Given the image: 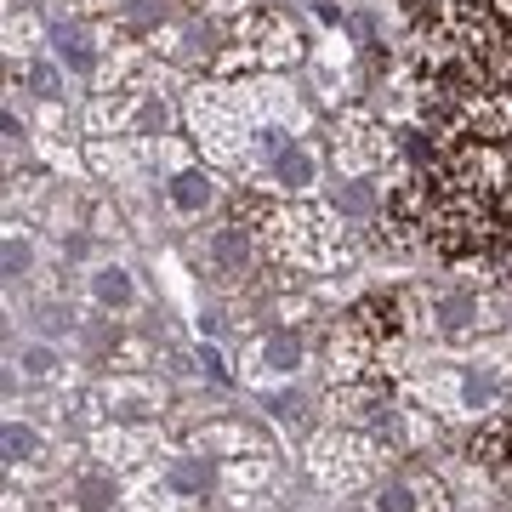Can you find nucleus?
Segmentation results:
<instances>
[{
  "mask_svg": "<svg viewBox=\"0 0 512 512\" xmlns=\"http://www.w3.org/2000/svg\"><path fill=\"white\" fill-rule=\"evenodd\" d=\"M382 456H393L376 433H359V427H330L308 444V473L325 484L330 495H348L359 484L382 473Z\"/></svg>",
  "mask_w": 512,
  "mask_h": 512,
  "instance_id": "f257e3e1",
  "label": "nucleus"
},
{
  "mask_svg": "<svg viewBox=\"0 0 512 512\" xmlns=\"http://www.w3.org/2000/svg\"><path fill=\"white\" fill-rule=\"evenodd\" d=\"M330 160L348 183H370V177H387L399 165V137L365 109H342L330 120Z\"/></svg>",
  "mask_w": 512,
  "mask_h": 512,
  "instance_id": "f03ea898",
  "label": "nucleus"
},
{
  "mask_svg": "<svg viewBox=\"0 0 512 512\" xmlns=\"http://www.w3.org/2000/svg\"><path fill=\"white\" fill-rule=\"evenodd\" d=\"M86 410H97L103 421H137V427H148L154 416H165V387L154 376L114 370L109 382H97L86 393Z\"/></svg>",
  "mask_w": 512,
  "mask_h": 512,
  "instance_id": "7ed1b4c3",
  "label": "nucleus"
},
{
  "mask_svg": "<svg viewBox=\"0 0 512 512\" xmlns=\"http://www.w3.org/2000/svg\"><path fill=\"white\" fill-rule=\"evenodd\" d=\"M376 512H450V484H444L439 473H427V467L399 473V478H387L382 484Z\"/></svg>",
  "mask_w": 512,
  "mask_h": 512,
  "instance_id": "20e7f679",
  "label": "nucleus"
},
{
  "mask_svg": "<svg viewBox=\"0 0 512 512\" xmlns=\"http://www.w3.org/2000/svg\"><path fill=\"white\" fill-rule=\"evenodd\" d=\"M467 461L495 478H512V410L478 416V427L467 433Z\"/></svg>",
  "mask_w": 512,
  "mask_h": 512,
  "instance_id": "39448f33",
  "label": "nucleus"
},
{
  "mask_svg": "<svg viewBox=\"0 0 512 512\" xmlns=\"http://www.w3.org/2000/svg\"><path fill=\"white\" fill-rule=\"evenodd\" d=\"M57 40V69H69L80 74V80H97V69H103V57H109V40L97 35L86 18H74V23H57L52 29Z\"/></svg>",
  "mask_w": 512,
  "mask_h": 512,
  "instance_id": "423d86ee",
  "label": "nucleus"
},
{
  "mask_svg": "<svg viewBox=\"0 0 512 512\" xmlns=\"http://www.w3.org/2000/svg\"><path fill=\"white\" fill-rule=\"evenodd\" d=\"M154 450V427H137V421H114V427H97L92 433V456L103 467H137Z\"/></svg>",
  "mask_w": 512,
  "mask_h": 512,
  "instance_id": "0eeeda50",
  "label": "nucleus"
},
{
  "mask_svg": "<svg viewBox=\"0 0 512 512\" xmlns=\"http://www.w3.org/2000/svg\"><path fill=\"white\" fill-rule=\"evenodd\" d=\"M313 177H319V160H313V148L296 143V137L268 160V183H279V194H308Z\"/></svg>",
  "mask_w": 512,
  "mask_h": 512,
  "instance_id": "6e6552de",
  "label": "nucleus"
},
{
  "mask_svg": "<svg viewBox=\"0 0 512 512\" xmlns=\"http://www.w3.org/2000/svg\"><path fill=\"white\" fill-rule=\"evenodd\" d=\"M165 200L177 205L183 217H200L205 205L217 200V171H211V165H183V171L165 183Z\"/></svg>",
  "mask_w": 512,
  "mask_h": 512,
  "instance_id": "1a4fd4ad",
  "label": "nucleus"
},
{
  "mask_svg": "<svg viewBox=\"0 0 512 512\" xmlns=\"http://www.w3.org/2000/svg\"><path fill=\"white\" fill-rule=\"evenodd\" d=\"M92 308L97 313H114V319H120V313H131V308H137V279H131L126 268L103 262V268L92 274Z\"/></svg>",
  "mask_w": 512,
  "mask_h": 512,
  "instance_id": "9d476101",
  "label": "nucleus"
},
{
  "mask_svg": "<svg viewBox=\"0 0 512 512\" xmlns=\"http://www.w3.org/2000/svg\"><path fill=\"white\" fill-rule=\"evenodd\" d=\"M35 456H40V433L23 427V421H6V461L18 467V461H35Z\"/></svg>",
  "mask_w": 512,
  "mask_h": 512,
  "instance_id": "9b49d317",
  "label": "nucleus"
},
{
  "mask_svg": "<svg viewBox=\"0 0 512 512\" xmlns=\"http://www.w3.org/2000/svg\"><path fill=\"white\" fill-rule=\"evenodd\" d=\"M23 370H29V376H52V353L29 348V353H23Z\"/></svg>",
  "mask_w": 512,
  "mask_h": 512,
  "instance_id": "f8f14e48",
  "label": "nucleus"
},
{
  "mask_svg": "<svg viewBox=\"0 0 512 512\" xmlns=\"http://www.w3.org/2000/svg\"><path fill=\"white\" fill-rule=\"evenodd\" d=\"M57 86H63V80H57V69H35V92L40 97H63Z\"/></svg>",
  "mask_w": 512,
  "mask_h": 512,
  "instance_id": "ddd939ff",
  "label": "nucleus"
}]
</instances>
